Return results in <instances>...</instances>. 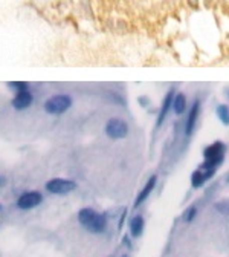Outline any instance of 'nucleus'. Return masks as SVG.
Masks as SVG:
<instances>
[{
    "label": "nucleus",
    "instance_id": "8",
    "mask_svg": "<svg viewBox=\"0 0 229 257\" xmlns=\"http://www.w3.org/2000/svg\"><path fill=\"white\" fill-rule=\"evenodd\" d=\"M199 110H200V103L199 101H194V104H192V107L189 110L188 119H186V128H185V134L186 135H191L192 134L195 121H197V116H199Z\"/></svg>",
    "mask_w": 229,
    "mask_h": 257
},
{
    "label": "nucleus",
    "instance_id": "12",
    "mask_svg": "<svg viewBox=\"0 0 229 257\" xmlns=\"http://www.w3.org/2000/svg\"><path fill=\"white\" fill-rule=\"evenodd\" d=\"M173 106H174V112L177 115H182L186 109V98L183 93H177L174 95V100H173Z\"/></svg>",
    "mask_w": 229,
    "mask_h": 257
},
{
    "label": "nucleus",
    "instance_id": "10",
    "mask_svg": "<svg viewBox=\"0 0 229 257\" xmlns=\"http://www.w3.org/2000/svg\"><path fill=\"white\" fill-rule=\"evenodd\" d=\"M174 100V90L170 89V92L167 93V96L163 98V103H162V107H160V112H159V118H157V125H160L163 122V119H165L168 110H170V106Z\"/></svg>",
    "mask_w": 229,
    "mask_h": 257
},
{
    "label": "nucleus",
    "instance_id": "13",
    "mask_svg": "<svg viewBox=\"0 0 229 257\" xmlns=\"http://www.w3.org/2000/svg\"><path fill=\"white\" fill-rule=\"evenodd\" d=\"M206 181H208V178H206V175H205L200 169L195 170V172L192 173V176H191V184H192V187H194V188L202 187Z\"/></svg>",
    "mask_w": 229,
    "mask_h": 257
},
{
    "label": "nucleus",
    "instance_id": "18",
    "mask_svg": "<svg viewBox=\"0 0 229 257\" xmlns=\"http://www.w3.org/2000/svg\"><path fill=\"white\" fill-rule=\"evenodd\" d=\"M7 184V178L5 176H2V175H0V187H4Z\"/></svg>",
    "mask_w": 229,
    "mask_h": 257
},
{
    "label": "nucleus",
    "instance_id": "4",
    "mask_svg": "<svg viewBox=\"0 0 229 257\" xmlns=\"http://www.w3.org/2000/svg\"><path fill=\"white\" fill-rule=\"evenodd\" d=\"M77 188V184L71 179H63V178H54L46 182V190L52 195H68V193L74 191Z\"/></svg>",
    "mask_w": 229,
    "mask_h": 257
},
{
    "label": "nucleus",
    "instance_id": "17",
    "mask_svg": "<svg viewBox=\"0 0 229 257\" xmlns=\"http://www.w3.org/2000/svg\"><path fill=\"white\" fill-rule=\"evenodd\" d=\"M195 213H197V210H195V207H191V208H188V210H186V213H185L183 219H185L186 222H191V220L194 219Z\"/></svg>",
    "mask_w": 229,
    "mask_h": 257
},
{
    "label": "nucleus",
    "instance_id": "3",
    "mask_svg": "<svg viewBox=\"0 0 229 257\" xmlns=\"http://www.w3.org/2000/svg\"><path fill=\"white\" fill-rule=\"evenodd\" d=\"M72 106V98L68 95H55L45 103V110L51 115H58L66 112Z\"/></svg>",
    "mask_w": 229,
    "mask_h": 257
},
{
    "label": "nucleus",
    "instance_id": "5",
    "mask_svg": "<svg viewBox=\"0 0 229 257\" xmlns=\"http://www.w3.org/2000/svg\"><path fill=\"white\" fill-rule=\"evenodd\" d=\"M128 134V125L119 118H112L106 124V135L112 140H122Z\"/></svg>",
    "mask_w": 229,
    "mask_h": 257
},
{
    "label": "nucleus",
    "instance_id": "11",
    "mask_svg": "<svg viewBox=\"0 0 229 257\" xmlns=\"http://www.w3.org/2000/svg\"><path fill=\"white\" fill-rule=\"evenodd\" d=\"M142 230H144V217L138 214L130 220V233H132L133 237H139L142 234Z\"/></svg>",
    "mask_w": 229,
    "mask_h": 257
},
{
    "label": "nucleus",
    "instance_id": "14",
    "mask_svg": "<svg viewBox=\"0 0 229 257\" xmlns=\"http://www.w3.org/2000/svg\"><path fill=\"white\" fill-rule=\"evenodd\" d=\"M217 116L220 118V121L226 125H229V107L226 104H220L217 107Z\"/></svg>",
    "mask_w": 229,
    "mask_h": 257
},
{
    "label": "nucleus",
    "instance_id": "1",
    "mask_svg": "<svg viewBox=\"0 0 229 257\" xmlns=\"http://www.w3.org/2000/svg\"><path fill=\"white\" fill-rule=\"evenodd\" d=\"M224 153H226V146L220 141H215L214 144H211L205 149V152H203L205 163L202 164L200 170L206 175L208 179L215 173L217 167L223 163Z\"/></svg>",
    "mask_w": 229,
    "mask_h": 257
},
{
    "label": "nucleus",
    "instance_id": "9",
    "mask_svg": "<svg viewBox=\"0 0 229 257\" xmlns=\"http://www.w3.org/2000/svg\"><path fill=\"white\" fill-rule=\"evenodd\" d=\"M156 181H157V178H156V176H151V178L148 179V182L145 184V187L141 190V193H139L138 198H136V201H135V207H136V208L150 196V193L153 191V188H154V185H156Z\"/></svg>",
    "mask_w": 229,
    "mask_h": 257
},
{
    "label": "nucleus",
    "instance_id": "19",
    "mask_svg": "<svg viewBox=\"0 0 229 257\" xmlns=\"http://www.w3.org/2000/svg\"><path fill=\"white\" fill-rule=\"evenodd\" d=\"M122 257H128V255H122Z\"/></svg>",
    "mask_w": 229,
    "mask_h": 257
},
{
    "label": "nucleus",
    "instance_id": "7",
    "mask_svg": "<svg viewBox=\"0 0 229 257\" xmlns=\"http://www.w3.org/2000/svg\"><path fill=\"white\" fill-rule=\"evenodd\" d=\"M32 101H34V96L26 89L16 95V98L13 100V107L17 110H23V109H28L32 104Z\"/></svg>",
    "mask_w": 229,
    "mask_h": 257
},
{
    "label": "nucleus",
    "instance_id": "15",
    "mask_svg": "<svg viewBox=\"0 0 229 257\" xmlns=\"http://www.w3.org/2000/svg\"><path fill=\"white\" fill-rule=\"evenodd\" d=\"M215 208H217L220 213H223V214H227V216H229V201H223V202L215 204Z\"/></svg>",
    "mask_w": 229,
    "mask_h": 257
},
{
    "label": "nucleus",
    "instance_id": "6",
    "mask_svg": "<svg viewBox=\"0 0 229 257\" xmlns=\"http://www.w3.org/2000/svg\"><path fill=\"white\" fill-rule=\"evenodd\" d=\"M43 201V196L39 191H26L17 199V207L20 210H31L36 208L37 205H40Z\"/></svg>",
    "mask_w": 229,
    "mask_h": 257
},
{
    "label": "nucleus",
    "instance_id": "2",
    "mask_svg": "<svg viewBox=\"0 0 229 257\" xmlns=\"http://www.w3.org/2000/svg\"><path fill=\"white\" fill-rule=\"evenodd\" d=\"M78 220L83 227L95 234H100L103 231H106L107 228V219L104 214L98 213L92 208H83L78 213Z\"/></svg>",
    "mask_w": 229,
    "mask_h": 257
},
{
    "label": "nucleus",
    "instance_id": "16",
    "mask_svg": "<svg viewBox=\"0 0 229 257\" xmlns=\"http://www.w3.org/2000/svg\"><path fill=\"white\" fill-rule=\"evenodd\" d=\"M10 87H14L17 92H22V90H26L28 89V84L25 81H11L10 83Z\"/></svg>",
    "mask_w": 229,
    "mask_h": 257
}]
</instances>
